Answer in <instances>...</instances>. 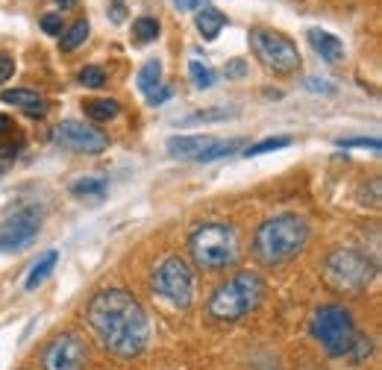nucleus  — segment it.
Returning a JSON list of instances; mask_svg holds the SVG:
<instances>
[{
	"instance_id": "obj_1",
	"label": "nucleus",
	"mask_w": 382,
	"mask_h": 370,
	"mask_svg": "<svg viewBox=\"0 0 382 370\" xmlns=\"http://www.w3.org/2000/svg\"><path fill=\"white\" fill-rule=\"evenodd\" d=\"M89 326L97 335V341L103 344L106 352L118 359H136L144 352L147 341H151V324L141 309V302L129 291L109 288L94 294L89 309Z\"/></svg>"
},
{
	"instance_id": "obj_2",
	"label": "nucleus",
	"mask_w": 382,
	"mask_h": 370,
	"mask_svg": "<svg viewBox=\"0 0 382 370\" xmlns=\"http://www.w3.org/2000/svg\"><path fill=\"white\" fill-rule=\"evenodd\" d=\"M309 241V224L300 215H274L253 235V256L262 264H286Z\"/></svg>"
},
{
	"instance_id": "obj_3",
	"label": "nucleus",
	"mask_w": 382,
	"mask_h": 370,
	"mask_svg": "<svg viewBox=\"0 0 382 370\" xmlns=\"http://www.w3.org/2000/svg\"><path fill=\"white\" fill-rule=\"evenodd\" d=\"M262 297H265L262 276L253 271H241L212 291V297L206 302V314L215 324H236L259 306Z\"/></svg>"
},
{
	"instance_id": "obj_4",
	"label": "nucleus",
	"mask_w": 382,
	"mask_h": 370,
	"mask_svg": "<svg viewBox=\"0 0 382 370\" xmlns=\"http://www.w3.org/2000/svg\"><path fill=\"white\" fill-rule=\"evenodd\" d=\"M189 253L203 271H224L238 262V238L236 229L227 224H203L191 232Z\"/></svg>"
},
{
	"instance_id": "obj_5",
	"label": "nucleus",
	"mask_w": 382,
	"mask_h": 370,
	"mask_svg": "<svg viewBox=\"0 0 382 370\" xmlns=\"http://www.w3.org/2000/svg\"><path fill=\"white\" fill-rule=\"evenodd\" d=\"M376 276V264L362 250H336L324 262V282L336 294H359Z\"/></svg>"
},
{
	"instance_id": "obj_6",
	"label": "nucleus",
	"mask_w": 382,
	"mask_h": 370,
	"mask_svg": "<svg viewBox=\"0 0 382 370\" xmlns=\"http://www.w3.org/2000/svg\"><path fill=\"white\" fill-rule=\"evenodd\" d=\"M309 332L329 356H347L353 350L356 324L344 306H321L309 317Z\"/></svg>"
},
{
	"instance_id": "obj_7",
	"label": "nucleus",
	"mask_w": 382,
	"mask_h": 370,
	"mask_svg": "<svg viewBox=\"0 0 382 370\" xmlns=\"http://www.w3.org/2000/svg\"><path fill=\"white\" fill-rule=\"evenodd\" d=\"M250 44L256 50L259 62L265 68H271L274 74H294L300 68V50L297 44L282 36L276 30H268V27H253L250 30Z\"/></svg>"
},
{
	"instance_id": "obj_8",
	"label": "nucleus",
	"mask_w": 382,
	"mask_h": 370,
	"mask_svg": "<svg viewBox=\"0 0 382 370\" xmlns=\"http://www.w3.org/2000/svg\"><path fill=\"white\" fill-rule=\"evenodd\" d=\"M153 291L177 309H189L194 300V274L186 259L168 256L153 271Z\"/></svg>"
},
{
	"instance_id": "obj_9",
	"label": "nucleus",
	"mask_w": 382,
	"mask_h": 370,
	"mask_svg": "<svg viewBox=\"0 0 382 370\" xmlns=\"http://www.w3.org/2000/svg\"><path fill=\"white\" fill-rule=\"evenodd\" d=\"M89 362V347L77 332H62L44 347L42 367L44 370H82Z\"/></svg>"
},
{
	"instance_id": "obj_10",
	"label": "nucleus",
	"mask_w": 382,
	"mask_h": 370,
	"mask_svg": "<svg viewBox=\"0 0 382 370\" xmlns=\"http://www.w3.org/2000/svg\"><path fill=\"white\" fill-rule=\"evenodd\" d=\"M42 229V209L39 206H24L21 212L9 215L0 224V253H15V250L27 247Z\"/></svg>"
},
{
	"instance_id": "obj_11",
	"label": "nucleus",
	"mask_w": 382,
	"mask_h": 370,
	"mask_svg": "<svg viewBox=\"0 0 382 370\" xmlns=\"http://www.w3.org/2000/svg\"><path fill=\"white\" fill-rule=\"evenodd\" d=\"M56 141L77 150V153H103L106 144H109V139L101 129H94L89 124H79V121H62L56 127Z\"/></svg>"
},
{
	"instance_id": "obj_12",
	"label": "nucleus",
	"mask_w": 382,
	"mask_h": 370,
	"mask_svg": "<svg viewBox=\"0 0 382 370\" xmlns=\"http://www.w3.org/2000/svg\"><path fill=\"white\" fill-rule=\"evenodd\" d=\"M306 39H309L312 50H314V53H318L324 62L338 65V62L344 59V42H341L338 36H332V32H326V30H321V27H312V30L306 32Z\"/></svg>"
},
{
	"instance_id": "obj_13",
	"label": "nucleus",
	"mask_w": 382,
	"mask_h": 370,
	"mask_svg": "<svg viewBox=\"0 0 382 370\" xmlns=\"http://www.w3.org/2000/svg\"><path fill=\"white\" fill-rule=\"evenodd\" d=\"M0 100L9 103V106H18L30 117H44V112H47L44 97L36 89H6L4 94H0Z\"/></svg>"
},
{
	"instance_id": "obj_14",
	"label": "nucleus",
	"mask_w": 382,
	"mask_h": 370,
	"mask_svg": "<svg viewBox=\"0 0 382 370\" xmlns=\"http://www.w3.org/2000/svg\"><path fill=\"white\" fill-rule=\"evenodd\" d=\"M212 139H203V136H174L168 139V144H165V150H168L171 159H186V162H194L197 153L209 144Z\"/></svg>"
},
{
	"instance_id": "obj_15",
	"label": "nucleus",
	"mask_w": 382,
	"mask_h": 370,
	"mask_svg": "<svg viewBox=\"0 0 382 370\" xmlns=\"http://www.w3.org/2000/svg\"><path fill=\"white\" fill-rule=\"evenodd\" d=\"M197 30H200V36L206 42H215L221 36V30L227 27V15L221 9H212V6H203L200 12H197V18H194Z\"/></svg>"
},
{
	"instance_id": "obj_16",
	"label": "nucleus",
	"mask_w": 382,
	"mask_h": 370,
	"mask_svg": "<svg viewBox=\"0 0 382 370\" xmlns=\"http://www.w3.org/2000/svg\"><path fill=\"white\" fill-rule=\"evenodd\" d=\"M56 262H59V253H56V250H47V253H44V256H42L36 264L30 267V276H27V282H24V288H27V291H36L39 285H42L47 276L53 274Z\"/></svg>"
},
{
	"instance_id": "obj_17",
	"label": "nucleus",
	"mask_w": 382,
	"mask_h": 370,
	"mask_svg": "<svg viewBox=\"0 0 382 370\" xmlns=\"http://www.w3.org/2000/svg\"><path fill=\"white\" fill-rule=\"evenodd\" d=\"M82 112L94 117V121H112V117H118L121 103L109 97H89V100H82Z\"/></svg>"
},
{
	"instance_id": "obj_18",
	"label": "nucleus",
	"mask_w": 382,
	"mask_h": 370,
	"mask_svg": "<svg viewBox=\"0 0 382 370\" xmlns=\"http://www.w3.org/2000/svg\"><path fill=\"white\" fill-rule=\"evenodd\" d=\"M241 150V139H229V141H218V139H212L200 153H197L194 162H215V159H229V156H236Z\"/></svg>"
},
{
	"instance_id": "obj_19",
	"label": "nucleus",
	"mask_w": 382,
	"mask_h": 370,
	"mask_svg": "<svg viewBox=\"0 0 382 370\" xmlns=\"http://www.w3.org/2000/svg\"><path fill=\"white\" fill-rule=\"evenodd\" d=\"M227 117H232V109H221V106H215V109H200V112H194V115H189V117H182L179 127L218 124V121H227Z\"/></svg>"
},
{
	"instance_id": "obj_20",
	"label": "nucleus",
	"mask_w": 382,
	"mask_h": 370,
	"mask_svg": "<svg viewBox=\"0 0 382 370\" xmlns=\"http://www.w3.org/2000/svg\"><path fill=\"white\" fill-rule=\"evenodd\" d=\"M132 39H136L139 44H151L159 39V21L151 18V15H141V18H136V24H132Z\"/></svg>"
},
{
	"instance_id": "obj_21",
	"label": "nucleus",
	"mask_w": 382,
	"mask_h": 370,
	"mask_svg": "<svg viewBox=\"0 0 382 370\" xmlns=\"http://www.w3.org/2000/svg\"><path fill=\"white\" fill-rule=\"evenodd\" d=\"M159 79H162V62L159 59H151V62H144L141 65V71H139V89L144 94H151L156 86H159Z\"/></svg>"
},
{
	"instance_id": "obj_22",
	"label": "nucleus",
	"mask_w": 382,
	"mask_h": 370,
	"mask_svg": "<svg viewBox=\"0 0 382 370\" xmlns=\"http://www.w3.org/2000/svg\"><path fill=\"white\" fill-rule=\"evenodd\" d=\"M89 30H91V27H89V21H86V18H79V21H77V24H74V27H71V30L62 36L59 47L65 50V53H71V50H77L82 42L89 39Z\"/></svg>"
},
{
	"instance_id": "obj_23",
	"label": "nucleus",
	"mask_w": 382,
	"mask_h": 370,
	"mask_svg": "<svg viewBox=\"0 0 382 370\" xmlns=\"http://www.w3.org/2000/svg\"><path fill=\"white\" fill-rule=\"evenodd\" d=\"M189 77L194 82V89H212V82H215V71L209 68L206 62H200V59H191L189 62Z\"/></svg>"
},
{
	"instance_id": "obj_24",
	"label": "nucleus",
	"mask_w": 382,
	"mask_h": 370,
	"mask_svg": "<svg viewBox=\"0 0 382 370\" xmlns=\"http://www.w3.org/2000/svg\"><path fill=\"white\" fill-rule=\"evenodd\" d=\"M71 191L74 194H103L106 191V179L101 177H79L77 182H71Z\"/></svg>"
},
{
	"instance_id": "obj_25",
	"label": "nucleus",
	"mask_w": 382,
	"mask_h": 370,
	"mask_svg": "<svg viewBox=\"0 0 382 370\" xmlns=\"http://www.w3.org/2000/svg\"><path fill=\"white\" fill-rule=\"evenodd\" d=\"M288 144H291V139H288V136L265 139V141H259V144H253V147H244V156L250 159V156H259V153H271V150H282V147H288Z\"/></svg>"
},
{
	"instance_id": "obj_26",
	"label": "nucleus",
	"mask_w": 382,
	"mask_h": 370,
	"mask_svg": "<svg viewBox=\"0 0 382 370\" xmlns=\"http://www.w3.org/2000/svg\"><path fill=\"white\" fill-rule=\"evenodd\" d=\"M103 82H106V71L101 68V65H89V68L79 71V86H86V89H103Z\"/></svg>"
},
{
	"instance_id": "obj_27",
	"label": "nucleus",
	"mask_w": 382,
	"mask_h": 370,
	"mask_svg": "<svg viewBox=\"0 0 382 370\" xmlns=\"http://www.w3.org/2000/svg\"><path fill=\"white\" fill-rule=\"evenodd\" d=\"M303 89L309 94H336V82H329V79H321V77H306L303 79Z\"/></svg>"
},
{
	"instance_id": "obj_28",
	"label": "nucleus",
	"mask_w": 382,
	"mask_h": 370,
	"mask_svg": "<svg viewBox=\"0 0 382 370\" xmlns=\"http://www.w3.org/2000/svg\"><path fill=\"white\" fill-rule=\"evenodd\" d=\"M42 30L47 32V36H62V15L47 12L44 18H42Z\"/></svg>"
},
{
	"instance_id": "obj_29",
	"label": "nucleus",
	"mask_w": 382,
	"mask_h": 370,
	"mask_svg": "<svg viewBox=\"0 0 382 370\" xmlns=\"http://www.w3.org/2000/svg\"><path fill=\"white\" fill-rule=\"evenodd\" d=\"M338 147H371L379 150V139H338Z\"/></svg>"
},
{
	"instance_id": "obj_30",
	"label": "nucleus",
	"mask_w": 382,
	"mask_h": 370,
	"mask_svg": "<svg viewBox=\"0 0 382 370\" xmlns=\"http://www.w3.org/2000/svg\"><path fill=\"white\" fill-rule=\"evenodd\" d=\"M353 347H356V352H353L356 362H362L364 356H371V338H364V335H356V338H353Z\"/></svg>"
},
{
	"instance_id": "obj_31",
	"label": "nucleus",
	"mask_w": 382,
	"mask_h": 370,
	"mask_svg": "<svg viewBox=\"0 0 382 370\" xmlns=\"http://www.w3.org/2000/svg\"><path fill=\"white\" fill-rule=\"evenodd\" d=\"M12 74H15V62H12L9 56L0 53V86H4V82H6Z\"/></svg>"
},
{
	"instance_id": "obj_32",
	"label": "nucleus",
	"mask_w": 382,
	"mask_h": 370,
	"mask_svg": "<svg viewBox=\"0 0 382 370\" xmlns=\"http://www.w3.org/2000/svg\"><path fill=\"white\" fill-rule=\"evenodd\" d=\"M224 74H227V77H244V74H247V62H244V59H232V62L227 65Z\"/></svg>"
},
{
	"instance_id": "obj_33",
	"label": "nucleus",
	"mask_w": 382,
	"mask_h": 370,
	"mask_svg": "<svg viewBox=\"0 0 382 370\" xmlns=\"http://www.w3.org/2000/svg\"><path fill=\"white\" fill-rule=\"evenodd\" d=\"M200 4H203V0H174V6H177L179 12H191V9H200Z\"/></svg>"
},
{
	"instance_id": "obj_34",
	"label": "nucleus",
	"mask_w": 382,
	"mask_h": 370,
	"mask_svg": "<svg viewBox=\"0 0 382 370\" xmlns=\"http://www.w3.org/2000/svg\"><path fill=\"white\" fill-rule=\"evenodd\" d=\"M15 127H12V121H9V117L6 115H0V136H6V132H12Z\"/></svg>"
},
{
	"instance_id": "obj_35",
	"label": "nucleus",
	"mask_w": 382,
	"mask_h": 370,
	"mask_svg": "<svg viewBox=\"0 0 382 370\" xmlns=\"http://www.w3.org/2000/svg\"><path fill=\"white\" fill-rule=\"evenodd\" d=\"M124 15H127V12H124V6H115V9L109 12V18H112L115 24H121V21H124Z\"/></svg>"
},
{
	"instance_id": "obj_36",
	"label": "nucleus",
	"mask_w": 382,
	"mask_h": 370,
	"mask_svg": "<svg viewBox=\"0 0 382 370\" xmlns=\"http://www.w3.org/2000/svg\"><path fill=\"white\" fill-rule=\"evenodd\" d=\"M77 4V0H56V6H62V9H71Z\"/></svg>"
}]
</instances>
